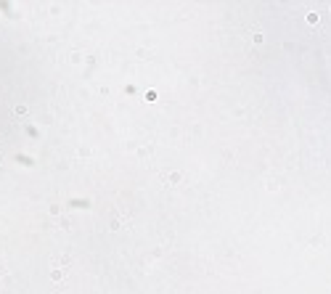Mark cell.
<instances>
[{
	"mask_svg": "<svg viewBox=\"0 0 331 294\" xmlns=\"http://www.w3.org/2000/svg\"><path fill=\"white\" fill-rule=\"evenodd\" d=\"M13 114H16V117H21V114H27V106H16V109H13Z\"/></svg>",
	"mask_w": 331,
	"mask_h": 294,
	"instance_id": "6da1fadb",
	"label": "cell"
}]
</instances>
